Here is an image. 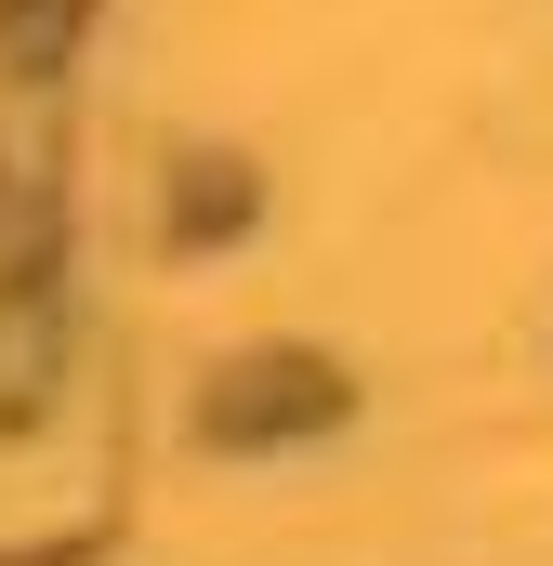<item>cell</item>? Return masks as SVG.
I'll use <instances>...</instances> for the list:
<instances>
[{"label": "cell", "mask_w": 553, "mask_h": 566, "mask_svg": "<svg viewBox=\"0 0 553 566\" xmlns=\"http://www.w3.org/2000/svg\"><path fill=\"white\" fill-rule=\"evenodd\" d=\"M251 396H211V434H276V422H330V369H303V356H264V369H238Z\"/></svg>", "instance_id": "6da1fadb"}]
</instances>
